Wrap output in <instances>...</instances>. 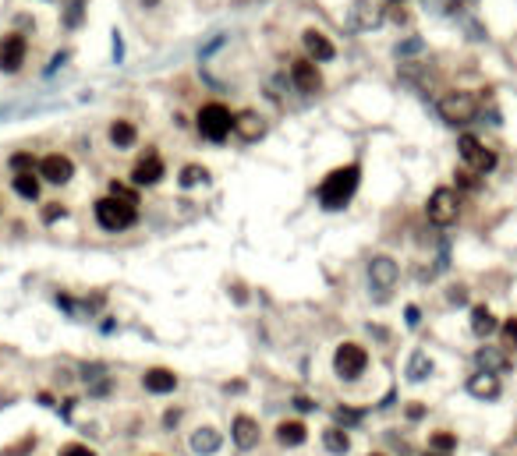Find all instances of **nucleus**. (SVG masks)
<instances>
[{
    "instance_id": "473e14b6",
    "label": "nucleus",
    "mask_w": 517,
    "mask_h": 456,
    "mask_svg": "<svg viewBox=\"0 0 517 456\" xmlns=\"http://www.w3.org/2000/svg\"><path fill=\"white\" fill-rule=\"evenodd\" d=\"M337 421H341V424H358V421H361V410H344V407H341V410H337Z\"/></svg>"
},
{
    "instance_id": "9d476101",
    "label": "nucleus",
    "mask_w": 517,
    "mask_h": 456,
    "mask_svg": "<svg viewBox=\"0 0 517 456\" xmlns=\"http://www.w3.org/2000/svg\"><path fill=\"white\" fill-rule=\"evenodd\" d=\"M163 173H167V167H163V160H160V152H145V156L131 167V180H135V184H145V188L160 184Z\"/></svg>"
},
{
    "instance_id": "dca6fc26",
    "label": "nucleus",
    "mask_w": 517,
    "mask_h": 456,
    "mask_svg": "<svg viewBox=\"0 0 517 456\" xmlns=\"http://www.w3.org/2000/svg\"><path fill=\"white\" fill-rule=\"evenodd\" d=\"M142 386H145L149 392H156V397H163V392H174V389H177V375H174L170 368H149V372L142 375Z\"/></svg>"
},
{
    "instance_id": "6ab92c4d",
    "label": "nucleus",
    "mask_w": 517,
    "mask_h": 456,
    "mask_svg": "<svg viewBox=\"0 0 517 456\" xmlns=\"http://www.w3.org/2000/svg\"><path fill=\"white\" fill-rule=\"evenodd\" d=\"M262 117L255 113V110H245V113H237L234 117V131L241 135V138H245V142H255L259 135H262Z\"/></svg>"
},
{
    "instance_id": "f257e3e1",
    "label": "nucleus",
    "mask_w": 517,
    "mask_h": 456,
    "mask_svg": "<svg viewBox=\"0 0 517 456\" xmlns=\"http://www.w3.org/2000/svg\"><path fill=\"white\" fill-rule=\"evenodd\" d=\"M358 180H361V167L358 163H347V167H337V170H329L323 177V184H319V202L323 209H344L354 191H358Z\"/></svg>"
},
{
    "instance_id": "1a4fd4ad",
    "label": "nucleus",
    "mask_w": 517,
    "mask_h": 456,
    "mask_svg": "<svg viewBox=\"0 0 517 456\" xmlns=\"http://www.w3.org/2000/svg\"><path fill=\"white\" fill-rule=\"evenodd\" d=\"M397 276H401V269H397V262H393L390 255H376L369 262V280L379 290V297H386L393 287H397Z\"/></svg>"
},
{
    "instance_id": "5701e85b",
    "label": "nucleus",
    "mask_w": 517,
    "mask_h": 456,
    "mask_svg": "<svg viewBox=\"0 0 517 456\" xmlns=\"http://www.w3.org/2000/svg\"><path fill=\"white\" fill-rule=\"evenodd\" d=\"M135 138H138V131H135L131 120H114V124H110V142H114L117 149H131Z\"/></svg>"
},
{
    "instance_id": "412c9836",
    "label": "nucleus",
    "mask_w": 517,
    "mask_h": 456,
    "mask_svg": "<svg viewBox=\"0 0 517 456\" xmlns=\"http://www.w3.org/2000/svg\"><path fill=\"white\" fill-rule=\"evenodd\" d=\"M305 439H309V428L301 421H280L277 424V442L280 446H301Z\"/></svg>"
},
{
    "instance_id": "4c0bfd02",
    "label": "nucleus",
    "mask_w": 517,
    "mask_h": 456,
    "mask_svg": "<svg viewBox=\"0 0 517 456\" xmlns=\"http://www.w3.org/2000/svg\"><path fill=\"white\" fill-rule=\"evenodd\" d=\"M294 407H298V410H312L316 403H312V400H305V397H298V400H294Z\"/></svg>"
},
{
    "instance_id": "bb28decb",
    "label": "nucleus",
    "mask_w": 517,
    "mask_h": 456,
    "mask_svg": "<svg viewBox=\"0 0 517 456\" xmlns=\"http://www.w3.org/2000/svg\"><path fill=\"white\" fill-rule=\"evenodd\" d=\"M429 449H436V453H453V449H457V435H453V432H433V435H429Z\"/></svg>"
},
{
    "instance_id": "f03ea898",
    "label": "nucleus",
    "mask_w": 517,
    "mask_h": 456,
    "mask_svg": "<svg viewBox=\"0 0 517 456\" xmlns=\"http://www.w3.org/2000/svg\"><path fill=\"white\" fill-rule=\"evenodd\" d=\"M93 212H96V223H100L103 230H110V234H120V230H128V227L135 223V216H138L135 202L120 198V195H107V198H100Z\"/></svg>"
},
{
    "instance_id": "20e7f679",
    "label": "nucleus",
    "mask_w": 517,
    "mask_h": 456,
    "mask_svg": "<svg viewBox=\"0 0 517 456\" xmlns=\"http://www.w3.org/2000/svg\"><path fill=\"white\" fill-rule=\"evenodd\" d=\"M478 113V96L475 93H464V88H457V93H446L439 99V117L446 120V124H468V120Z\"/></svg>"
},
{
    "instance_id": "ddd939ff",
    "label": "nucleus",
    "mask_w": 517,
    "mask_h": 456,
    "mask_svg": "<svg viewBox=\"0 0 517 456\" xmlns=\"http://www.w3.org/2000/svg\"><path fill=\"white\" fill-rule=\"evenodd\" d=\"M230 439L237 442V449H252V446H259V421L248 417V414H237L234 424H230Z\"/></svg>"
},
{
    "instance_id": "aec40b11",
    "label": "nucleus",
    "mask_w": 517,
    "mask_h": 456,
    "mask_svg": "<svg viewBox=\"0 0 517 456\" xmlns=\"http://www.w3.org/2000/svg\"><path fill=\"white\" fill-rule=\"evenodd\" d=\"M383 21V8L376 0H354V25L358 28H376Z\"/></svg>"
},
{
    "instance_id": "72a5a7b5",
    "label": "nucleus",
    "mask_w": 517,
    "mask_h": 456,
    "mask_svg": "<svg viewBox=\"0 0 517 456\" xmlns=\"http://www.w3.org/2000/svg\"><path fill=\"white\" fill-rule=\"evenodd\" d=\"M110 195H120V198H128V202H135V205H138L135 191H131V188H125V184H110Z\"/></svg>"
},
{
    "instance_id": "7c9ffc66",
    "label": "nucleus",
    "mask_w": 517,
    "mask_h": 456,
    "mask_svg": "<svg viewBox=\"0 0 517 456\" xmlns=\"http://www.w3.org/2000/svg\"><path fill=\"white\" fill-rule=\"evenodd\" d=\"M36 449V435H25L21 442H15V446H8L0 456H25V453H33Z\"/></svg>"
},
{
    "instance_id": "c85d7f7f",
    "label": "nucleus",
    "mask_w": 517,
    "mask_h": 456,
    "mask_svg": "<svg viewBox=\"0 0 517 456\" xmlns=\"http://www.w3.org/2000/svg\"><path fill=\"white\" fill-rule=\"evenodd\" d=\"M500 340H503V350H517V319H507L500 325Z\"/></svg>"
},
{
    "instance_id": "2f4dec72",
    "label": "nucleus",
    "mask_w": 517,
    "mask_h": 456,
    "mask_svg": "<svg viewBox=\"0 0 517 456\" xmlns=\"http://www.w3.org/2000/svg\"><path fill=\"white\" fill-rule=\"evenodd\" d=\"M60 456H96V449H89L82 442H68V446H60Z\"/></svg>"
},
{
    "instance_id": "c9c22d12",
    "label": "nucleus",
    "mask_w": 517,
    "mask_h": 456,
    "mask_svg": "<svg viewBox=\"0 0 517 456\" xmlns=\"http://www.w3.org/2000/svg\"><path fill=\"white\" fill-rule=\"evenodd\" d=\"M57 216H64V209H60L57 202H50V209H46V223H53Z\"/></svg>"
},
{
    "instance_id": "0eeeda50",
    "label": "nucleus",
    "mask_w": 517,
    "mask_h": 456,
    "mask_svg": "<svg viewBox=\"0 0 517 456\" xmlns=\"http://www.w3.org/2000/svg\"><path fill=\"white\" fill-rule=\"evenodd\" d=\"M425 216H429V223H436V227H450L453 220H457V195H453L450 188H436L429 195V205H425Z\"/></svg>"
},
{
    "instance_id": "4468645a",
    "label": "nucleus",
    "mask_w": 517,
    "mask_h": 456,
    "mask_svg": "<svg viewBox=\"0 0 517 456\" xmlns=\"http://www.w3.org/2000/svg\"><path fill=\"white\" fill-rule=\"evenodd\" d=\"M301 43H305V50H309V57L316 60V64H326V60L337 57V46H333L323 32H316V28H305V32H301Z\"/></svg>"
},
{
    "instance_id": "79ce46f5",
    "label": "nucleus",
    "mask_w": 517,
    "mask_h": 456,
    "mask_svg": "<svg viewBox=\"0 0 517 456\" xmlns=\"http://www.w3.org/2000/svg\"><path fill=\"white\" fill-rule=\"evenodd\" d=\"M425 456H450V453H436V449H429V453H425Z\"/></svg>"
},
{
    "instance_id": "423d86ee",
    "label": "nucleus",
    "mask_w": 517,
    "mask_h": 456,
    "mask_svg": "<svg viewBox=\"0 0 517 456\" xmlns=\"http://www.w3.org/2000/svg\"><path fill=\"white\" fill-rule=\"evenodd\" d=\"M333 368H337L341 379H358L369 368V350L361 343H341L337 354H333Z\"/></svg>"
},
{
    "instance_id": "cd10ccee",
    "label": "nucleus",
    "mask_w": 517,
    "mask_h": 456,
    "mask_svg": "<svg viewBox=\"0 0 517 456\" xmlns=\"http://www.w3.org/2000/svg\"><path fill=\"white\" fill-rule=\"evenodd\" d=\"M177 180H181V188H195L199 180H206V167H195V163H192V167L181 170V177H177Z\"/></svg>"
},
{
    "instance_id": "393cba45",
    "label": "nucleus",
    "mask_w": 517,
    "mask_h": 456,
    "mask_svg": "<svg viewBox=\"0 0 517 456\" xmlns=\"http://www.w3.org/2000/svg\"><path fill=\"white\" fill-rule=\"evenodd\" d=\"M15 191H18L21 198H39V170L15 173Z\"/></svg>"
},
{
    "instance_id": "39448f33",
    "label": "nucleus",
    "mask_w": 517,
    "mask_h": 456,
    "mask_svg": "<svg viewBox=\"0 0 517 456\" xmlns=\"http://www.w3.org/2000/svg\"><path fill=\"white\" fill-rule=\"evenodd\" d=\"M457 152H461V160L468 163V170H475V173H489L496 167V152L482 138H475V135H461Z\"/></svg>"
},
{
    "instance_id": "a878e982",
    "label": "nucleus",
    "mask_w": 517,
    "mask_h": 456,
    "mask_svg": "<svg viewBox=\"0 0 517 456\" xmlns=\"http://www.w3.org/2000/svg\"><path fill=\"white\" fill-rule=\"evenodd\" d=\"M323 446H326L329 453L344 456V453L351 449V439H347V432H344V428H337V424H333V428H326V432H323Z\"/></svg>"
},
{
    "instance_id": "6e6552de",
    "label": "nucleus",
    "mask_w": 517,
    "mask_h": 456,
    "mask_svg": "<svg viewBox=\"0 0 517 456\" xmlns=\"http://www.w3.org/2000/svg\"><path fill=\"white\" fill-rule=\"evenodd\" d=\"M291 85L298 88V93H305V96H312V93H319V88H323V75H319L312 57H301V60H294V64H291Z\"/></svg>"
},
{
    "instance_id": "4be33fe9",
    "label": "nucleus",
    "mask_w": 517,
    "mask_h": 456,
    "mask_svg": "<svg viewBox=\"0 0 517 456\" xmlns=\"http://www.w3.org/2000/svg\"><path fill=\"white\" fill-rule=\"evenodd\" d=\"M220 432L217 428H199L195 435H192V453H199V456H212L220 449Z\"/></svg>"
},
{
    "instance_id": "f704fd0d",
    "label": "nucleus",
    "mask_w": 517,
    "mask_h": 456,
    "mask_svg": "<svg viewBox=\"0 0 517 456\" xmlns=\"http://www.w3.org/2000/svg\"><path fill=\"white\" fill-rule=\"evenodd\" d=\"M450 301H453V304H464V301H468V290H464V287H453V290H450Z\"/></svg>"
},
{
    "instance_id": "f8f14e48",
    "label": "nucleus",
    "mask_w": 517,
    "mask_h": 456,
    "mask_svg": "<svg viewBox=\"0 0 517 456\" xmlns=\"http://www.w3.org/2000/svg\"><path fill=\"white\" fill-rule=\"evenodd\" d=\"M25 53H28V43H25V36H18V32L4 36V43H0V71L15 75V71L25 64Z\"/></svg>"
},
{
    "instance_id": "58836bf2",
    "label": "nucleus",
    "mask_w": 517,
    "mask_h": 456,
    "mask_svg": "<svg viewBox=\"0 0 517 456\" xmlns=\"http://www.w3.org/2000/svg\"><path fill=\"white\" fill-rule=\"evenodd\" d=\"M421 414H425V407H418V403H415V407H408V417H415V421H418Z\"/></svg>"
},
{
    "instance_id": "ea45409f",
    "label": "nucleus",
    "mask_w": 517,
    "mask_h": 456,
    "mask_svg": "<svg viewBox=\"0 0 517 456\" xmlns=\"http://www.w3.org/2000/svg\"><path fill=\"white\" fill-rule=\"evenodd\" d=\"M408 325H418V308H408Z\"/></svg>"
},
{
    "instance_id": "c756f323",
    "label": "nucleus",
    "mask_w": 517,
    "mask_h": 456,
    "mask_svg": "<svg viewBox=\"0 0 517 456\" xmlns=\"http://www.w3.org/2000/svg\"><path fill=\"white\" fill-rule=\"evenodd\" d=\"M11 170H15V173H28V170H36L33 152H15V156H11Z\"/></svg>"
},
{
    "instance_id": "f3484780",
    "label": "nucleus",
    "mask_w": 517,
    "mask_h": 456,
    "mask_svg": "<svg viewBox=\"0 0 517 456\" xmlns=\"http://www.w3.org/2000/svg\"><path fill=\"white\" fill-rule=\"evenodd\" d=\"M468 392L478 397V400H496L500 397V379L489 375V372H478V375L468 379Z\"/></svg>"
},
{
    "instance_id": "37998d69",
    "label": "nucleus",
    "mask_w": 517,
    "mask_h": 456,
    "mask_svg": "<svg viewBox=\"0 0 517 456\" xmlns=\"http://www.w3.org/2000/svg\"><path fill=\"white\" fill-rule=\"evenodd\" d=\"M369 456H383V453H369Z\"/></svg>"
},
{
    "instance_id": "a19ab883",
    "label": "nucleus",
    "mask_w": 517,
    "mask_h": 456,
    "mask_svg": "<svg viewBox=\"0 0 517 456\" xmlns=\"http://www.w3.org/2000/svg\"><path fill=\"white\" fill-rule=\"evenodd\" d=\"M142 4H145V8H156V4H160V0H142Z\"/></svg>"
},
{
    "instance_id": "7ed1b4c3",
    "label": "nucleus",
    "mask_w": 517,
    "mask_h": 456,
    "mask_svg": "<svg viewBox=\"0 0 517 456\" xmlns=\"http://www.w3.org/2000/svg\"><path fill=\"white\" fill-rule=\"evenodd\" d=\"M234 131V113L224 103H206L199 110V135L209 142H224Z\"/></svg>"
},
{
    "instance_id": "e433bc0d",
    "label": "nucleus",
    "mask_w": 517,
    "mask_h": 456,
    "mask_svg": "<svg viewBox=\"0 0 517 456\" xmlns=\"http://www.w3.org/2000/svg\"><path fill=\"white\" fill-rule=\"evenodd\" d=\"M418 50H421V43H418V39H408L404 46H397V53H418Z\"/></svg>"
},
{
    "instance_id": "2eb2a0df",
    "label": "nucleus",
    "mask_w": 517,
    "mask_h": 456,
    "mask_svg": "<svg viewBox=\"0 0 517 456\" xmlns=\"http://www.w3.org/2000/svg\"><path fill=\"white\" fill-rule=\"evenodd\" d=\"M475 364H478V372H489V375H503L507 372V350L503 347H478L475 350Z\"/></svg>"
},
{
    "instance_id": "9b49d317",
    "label": "nucleus",
    "mask_w": 517,
    "mask_h": 456,
    "mask_svg": "<svg viewBox=\"0 0 517 456\" xmlns=\"http://www.w3.org/2000/svg\"><path fill=\"white\" fill-rule=\"evenodd\" d=\"M36 170H39L43 180H50V184H68L71 173H75V163H71L68 156H60V152H50V156L39 160Z\"/></svg>"
},
{
    "instance_id": "a211bd4d",
    "label": "nucleus",
    "mask_w": 517,
    "mask_h": 456,
    "mask_svg": "<svg viewBox=\"0 0 517 456\" xmlns=\"http://www.w3.org/2000/svg\"><path fill=\"white\" fill-rule=\"evenodd\" d=\"M500 329V322H496V315L489 312V308H485V304H475V308H471V332H475V336H493V332Z\"/></svg>"
},
{
    "instance_id": "b1692460",
    "label": "nucleus",
    "mask_w": 517,
    "mask_h": 456,
    "mask_svg": "<svg viewBox=\"0 0 517 456\" xmlns=\"http://www.w3.org/2000/svg\"><path fill=\"white\" fill-rule=\"evenodd\" d=\"M429 375H433L429 354H425V350H415L411 361H408V379H411V382H421V379H429Z\"/></svg>"
}]
</instances>
